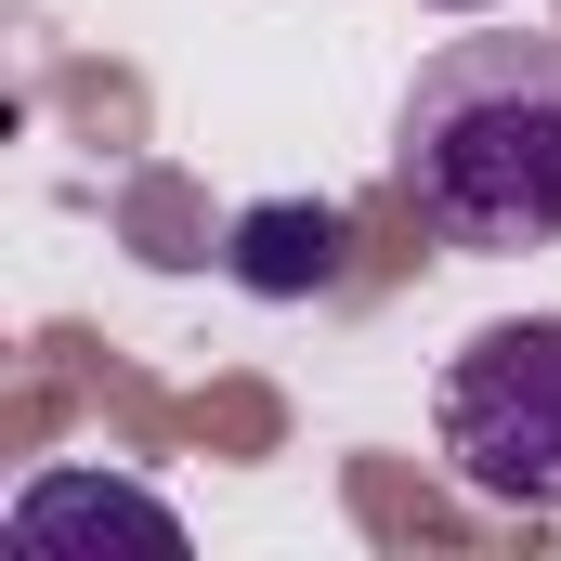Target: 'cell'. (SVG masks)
Wrapping results in <instances>:
<instances>
[{
	"label": "cell",
	"mask_w": 561,
	"mask_h": 561,
	"mask_svg": "<svg viewBox=\"0 0 561 561\" xmlns=\"http://www.w3.org/2000/svg\"><path fill=\"white\" fill-rule=\"evenodd\" d=\"M340 249H353V222L327 196H262V209H236L222 275L249 287V300H313V287H340Z\"/></svg>",
	"instance_id": "3"
},
{
	"label": "cell",
	"mask_w": 561,
	"mask_h": 561,
	"mask_svg": "<svg viewBox=\"0 0 561 561\" xmlns=\"http://www.w3.org/2000/svg\"><path fill=\"white\" fill-rule=\"evenodd\" d=\"M444 13H483V0H444Z\"/></svg>",
	"instance_id": "5"
},
{
	"label": "cell",
	"mask_w": 561,
	"mask_h": 561,
	"mask_svg": "<svg viewBox=\"0 0 561 561\" xmlns=\"http://www.w3.org/2000/svg\"><path fill=\"white\" fill-rule=\"evenodd\" d=\"M444 457L496 510H561V313L483 327L444 366Z\"/></svg>",
	"instance_id": "2"
},
{
	"label": "cell",
	"mask_w": 561,
	"mask_h": 561,
	"mask_svg": "<svg viewBox=\"0 0 561 561\" xmlns=\"http://www.w3.org/2000/svg\"><path fill=\"white\" fill-rule=\"evenodd\" d=\"M66 536H131V549H157V561L183 549V523H170L144 483H118V470H39V483L13 496V549L26 561H53Z\"/></svg>",
	"instance_id": "4"
},
{
	"label": "cell",
	"mask_w": 561,
	"mask_h": 561,
	"mask_svg": "<svg viewBox=\"0 0 561 561\" xmlns=\"http://www.w3.org/2000/svg\"><path fill=\"white\" fill-rule=\"evenodd\" d=\"M405 196L444 249H549L561 236V26L444 39L405 92Z\"/></svg>",
	"instance_id": "1"
}]
</instances>
